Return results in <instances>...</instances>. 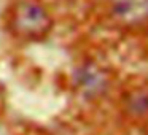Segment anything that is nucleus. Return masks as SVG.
<instances>
[{"mask_svg":"<svg viewBox=\"0 0 148 135\" xmlns=\"http://www.w3.org/2000/svg\"><path fill=\"white\" fill-rule=\"evenodd\" d=\"M115 16L129 26L148 21V0H112Z\"/></svg>","mask_w":148,"mask_h":135,"instance_id":"2","label":"nucleus"},{"mask_svg":"<svg viewBox=\"0 0 148 135\" xmlns=\"http://www.w3.org/2000/svg\"><path fill=\"white\" fill-rule=\"evenodd\" d=\"M13 30L26 38H40L51 27L48 13L35 2H21L16 5L11 16Z\"/></svg>","mask_w":148,"mask_h":135,"instance_id":"1","label":"nucleus"}]
</instances>
